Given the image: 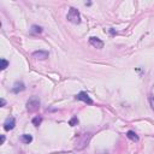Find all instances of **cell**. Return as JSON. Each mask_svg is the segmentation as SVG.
<instances>
[{
  "label": "cell",
  "instance_id": "obj_4",
  "mask_svg": "<svg viewBox=\"0 0 154 154\" xmlns=\"http://www.w3.org/2000/svg\"><path fill=\"white\" fill-rule=\"evenodd\" d=\"M89 43L93 46V47L99 48V50H101V48L104 47V42H102L99 37H95V36H92V37L89 39Z\"/></svg>",
  "mask_w": 154,
  "mask_h": 154
},
{
  "label": "cell",
  "instance_id": "obj_6",
  "mask_svg": "<svg viewBox=\"0 0 154 154\" xmlns=\"http://www.w3.org/2000/svg\"><path fill=\"white\" fill-rule=\"evenodd\" d=\"M33 57H35L36 59H47L48 58V52L46 51H35L34 53H33Z\"/></svg>",
  "mask_w": 154,
  "mask_h": 154
},
{
  "label": "cell",
  "instance_id": "obj_5",
  "mask_svg": "<svg viewBox=\"0 0 154 154\" xmlns=\"http://www.w3.org/2000/svg\"><path fill=\"white\" fill-rule=\"evenodd\" d=\"M15 125H16V119L13 118V117H10L5 120V123H4V129L6 131H10L12 130L13 128H15Z\"/></svg>",
  "mask_w": 154,
  "mask_h": 154
},
{
  "label": "cell",
  "instance_id": "obj_10",
  "mask_svg": "<svg viewBox=\"0 0 154 154\" xmlns=\"http://www.w3.org/2000/svg\"><path fill=\"white\" fill-rule=\"evenodd\" d=\"M30 33L31 34H34V35H39V34H41L42 33V28L41 26H39V25H33Z\"/></svg>",
  "mask_w": 154,
  "mask_h": 154
},
{
  "label": "cell",
  "instance_id": "obj_7",
  "mask_svg": "<svg viewBox=\"0 0 154 154\" xmlns=\"http://www.w3.org/2000/svg\"><path fill=\"white\" fill-rule=\"evenodd\" d=\"M24 89H25L24 83H22V82H16L15 84H13L12 92H13V93H19V92H23Z\"/></svg>",
  "mask_w": 154,
  "mask_h": 154
},
{
  "label": "cell",
  "instance_id": "obj_11",
  "mask_svg": "<svg viewBox=\"0 0 154 154\" xmlns=\"http://www.w3.org/2000/svg\"><path fill=\"white\" fill-rule=\"evenodd\" d=\"M41 122H42V118H41V117H39V116L33 119V124H34L35 126H39L40 124H41Z\"/></svg>",
  "mask_w": 154,
  "mask_h": 154
},
{
  "label": "cell",
  "instance_id": "obj_17",
  "mask_svg": "<svg viewBox=\"0 0 154 154\" xmlns=\"http://www.w3.org/2000/svg\"><path fill=\"white\" fill-rule=\"evenodd\" d=\"M70 154H72V153H70Z\"/></svg>",
  "mask_w": 154,
  "mask_h": 154
},
{
  "label": "cell",
  "instance_id": "obj_3",
  "mask_svg": "<svg viewBox=\"0 0 154 154\" xmlns=\"http://www.w3.org/2000/svg\"><path fill=\"white\" fill-rule=\"evenodd\" d=\"M76 100H79V101H83L85 104H88V105H93V100L90 99V96L87 94L85 92H81V93H78V94L76 95Z\"/></svg>",
  "mask_w": 154,
  "mask_h": 154
},
{
  "label": "cell",
  "instance_id": "obj_2",
  "mask_svg": "<svg viewBox=\"0 0 154 154\" xmlns=\"http://www.w3.org/2000/svg\"><path fill=\"white\" fill-rule=\"evenodd\" d=\"M40 105H41V102H40L39 98L33 96L28 100V102H26V110L29 112H36L40 109Z\"/></svg>",
  "mask_w": 154,
  "mask_h": 154
},
{
  "label": "cell",
  "instance_id": "obj_16",
  "mask_svg": "<svg viewBox=\"0 0 154 154\" xmlns=\"http://www.w3.org/2000/svg\"><path fill=\"white\" fill-rule=\"evenodd\" d=\"M4 142H5V136L1 135V143H4Z\"/></svg>",
  "mask_w": 154,
  "mask_h": 154
},
{
  "label": "cell",
  "instance_id": "obj_8",
  "mask_svg": "<svg viewBox=\"0 0 154 154\" xmlns=\"http://www.w3.org/2000/svg\"><path fill=\"white\" fill-rule=\"evenodd\" d=\"M126 137L130 138L131 141H134V142H137L138 141V136L136 135V132L132 131V130H129L128 132H126Z\"/></svg>",
  "mask_w": 154,
  "mask_h": 154
},
{
  "label": "cell",
  "instance_id": "obj_9",
  "mask_svg": "<svg viewBox=\"0 0 154 154\" xmlns=\"http://www.w3.org/2000/svg\"><path fill=\"white\" fill-rule=\"evenodd\" d=\"M21 141L23 143H30L33 141V136L29 135V134H23V135L21 136Z\"/></svg>",
  "mask_w": 154,
  "mask_h": 154
},
{
  "label": "cell",
  "instance_id": "obj_1",
  "mask_svg": "<svg viewBox=\"0 0 154 154\" xmlns=\"http://www.w3.org/2000/svg\"><path fill=\"white\" fill-rule=\"evenodd\" d=\"M68 21L73 23V24L81 23V15H79V11L76 10L75 7H70V10L68 12Z\"/></svg>",
  "mask_w": 154,
  "mask_h": 154
},
{
  "label": "cell",
  "instance_id": "obj_13",
  "mask_svg": "<svg viewBox=\"0 0 154 154\" xmlns=\"http://www.w3.org/2000/svg\"><path fill=\"white\" fill-rule=\"evenodd\" d=\"M78 123V119H77V117H73L71 120H70V122H69V124L71 125V126H73V125H76Z\"/></svg>",
  "mask_w": 154,
  "mask_h": 154
},
{
  "label": "cell",
  "instance_id": "obj_15",
  "mask_svg": "<svg viewBox=\"0 0 154 154\" xmlns=\"http://www.w3.org/2000/svg\"><path fill=\"white\" fill-rule=\"evenodd\" d=\"M0 102H1V106H3V107L6 105V101H5V99H1V100H0Z\"/></svg>",
  "mask_w": 154,
  "mask_h": 154
},
{
  "label": "cell",
  "instance_id": "obj_14",
  "mask_svg": "<svg viewBox=\"0 0 154 154\" xmlns=\"http://www.w3.org/2000/svg\"><path fill=\"white\" fill-rule=\"evenodd\" d=\"M149 102H151L152 109L154 110V96H149Z\"/></svg>",
  "mask_w": 154,
  "mask_h": 154
},
{
  "label": "cell",
  "instance_id": "obj_12",
  "mask_svg": "<svg viewBox=\"0 0 154 154\" xmlns=\"http://www.w3.org/2000/svg\"><path fill=\"white\" fill-rule=\"evenodd\" d=\"M7 66H9V62H7V60H6V59H1V70H5L6 68H7Z\"/></svg>",
  "mask_w": 154,
  "mask_h": 154
}]
</instances>
